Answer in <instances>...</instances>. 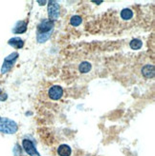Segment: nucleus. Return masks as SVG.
Listing matches in <instances>:
<instances>
[{
    "instance_id": "nucleus-1",
    "label": "nucleus",
    "mask_w": 155,
    "mask_h": 156,
    "mask_svg": "<svg viewBox=\"0 0 155 156\" xmlns=\"http://www.w3.org/2000/svg\"><path fill=\"white\" fill-rule=\"evenodd\" d=\"M18 127L14 121L8 118H0V131L6 134H13L17 131Z\"/></svg>"
},
{
    "instance_id": "nucleus-2",
    "label": "nucleus",
    "mask_w": 155,
    "mask_h": 156,
    "mask_svg": "<svg viewBox=\"0 0 155 156\" xmlns=\"http://www.w3.org/2000/svg\"><path fill=\"white\" fill-rule=\"evenodd\" d=\"M18 57V53L17 52H13L11 53L10 55H8L5 60H4V63L1 67V73L4 74L6 73H8L12 69V67L13 66V64L15 63Z\"/></svg>"
},
{
    "instance_id": "nucleus-3",
    "label": "nucleus",
    "mask_w": 155,
    "mask_h": 156,
    "mask_svg": "<svg viewBox=\"0 0 155 156\" xmlns=\"http://www.w3.org/2000/svg\"><path fill=\"white\" fill-rule=\"evenodd\" d=\"M47 11H48V16L49 20L51 21H56L58 20L59 16V6L57 1H49L47 6Z\"/></svg>"
},
{
    "instance_id": "nucleus-4",
    "label": "nucleus",
    "mask_w": 155,
    "mask_h": 156,
    "mask_svg": "<svg viewBox=\"0 0 155 156\" xmlns=\"http://www.w3.org/2000/svg\"><path fill=\"white\" fill-rule=\"evenodd\" d=\"M54 28V23L51 20L44 19L37 26V33L40 34H48L51 33Z\"/></svg>"
},
{
    "instance_id": "nucleus-5",
    "label": "nucleus",
    "mask_w": 155,
    "mask_h": 156,
    "mask_svg": "<svg viewBox=\"0 0 155 156\" xmlns=\"http://www.w3.org/2000/svg\"><path fill=\"white\" fill-rule=\"evenodd\" d=\"M22 147L24 151H26V153H28L30 156H40V154L37 152V151L36 150V147H34L33 143L28 139H24L22 141Z\"/></svg>"
},
{
    "instance_id": "nucleus-6",
    "label": "nucleus",
    "mask_w": 155,
    "mask_h": 156,
    "mask_svg": "<svg viewBox=\"0 0 155 156\" xmlns=\"http://www.w3.org/2000/svg\"><path fill=\"white\" fill-rule=\"evenodd\" d=\"M63 95V90L59 86H52L49 90V97L52 100H59Z\"/></svg>"
},
{
    "instance_id": "nucleus-7",
    "label": "nucleus",
    "mask_w": 155,
    "mask_h": 156,
    "mask_svg": "<svg viewBox=\"0 0 155 156\" xmlns=\"http://www.w3.org/2000/svg\"><path fill=\"white\" fill-rule=\"evenodd\" d=\"M26 30H27V23L24 21H19L17 23V25L14 26L13 32V34H20L25 33Z\"/></svg>"
},
{
    "instance_id": "nucleus-8",
    "label": "nucleus",
    "mask_w": 155,
    "mask_h": 156,
    "mask_svg": "<svg viewBox=\"0 0 155 156\" xmlns=\"http://www.w3.org/2000/svg\"><path fill=\"white\" fill-rule=\"evenodd\" d=\"M154 73V67L152 65H146L142 69V74L146 78H153Z\"/></svg>"
},
{
    "instance_id": "nucleus-9",
    "label": "nucleus",
    "mask_w": 155,
    "mask_h": 156,
    "mask_svg": "<svg viewBox=\"0 0 155 156\" xmlns=\"http://www.w3.org/2000/svg\"><path fill=\"white\" fill-rule=\"evenodd\" d=\"M72 153L71 147L68 145H60L58 149V154L59 156H70Z\"/></svg>"
},
{
    "instance_id": "nucleus-10",
    "label": "nucleus",
    "mask_w": 155,
    "mask_h": 156,
    "mask_svg": "<svg viewBox=\"0 0 155 156\" xmlns=\"http://www.w3.org/2000/svg\"><path fill=\"white\" fill-rule=\"evenodd\" d=\"M120 15H121V18L123 20H126V21H128V20H131L133 18V15H134V12L132 10L130 9H123L120 12Z\"/></svg>"
},
{
    "instance_id": "nucleus-11",
    "label": "nucleus",
    "mask_w": 155,
    "mask_h": 156,
    "mask_svg": "<svg viewBox=\"0 0 155 156\" xmlns=\"http://www.w3.org/2000/svg\"><path fill=\"white\" fill-rule=\"evenodd\" d=\"M8 44L10 46L13 47L15 49H21L23 46H24V42H23L22 39H20L19 37H13L11 38L9 41H8Z\"/></svg>"
},
{
    "instance_id": "nucleus-12",
    "label": "nucleus",
    "mask_w": 155,
    "mask_h": 156,
    "mask_svg": "<svg viewBox=\"0 0 155 156\" xmlns=\"http://www.w3.org/2000/svg\"><path fill=\"white\" fill-rule=\"evenodd\" d=\"M91 69H92V66H91V64L89 63V62H87V61L82 62V63L79 66V71L81 73H89L91 71Z\"/></svg>"
},
{
    "instance_id": "nucleus-13",
    "label": "nucleus",
    "mask_w": 155,
    "mask_h": 156,
    "mask_svg": "<svg viewBox=\"0 0 155 156\" xmlns=\"http://www.w3.org/2000/svg\"><path fill=\"white\" fill-rule=\"evenodd\" d=\"M129 46H130V48L132 50H139V49L142 48L143 42L140 40V39H133V40L130 41Z\"/></svg>"
},
{
    "instance_id": "nucleus-14",
    "label": "nucleus",
    "mask_w": 155,
    "mask_h": 156,
    "mask_svg": "<svg viewBox=\"0 0 155 156\" xmlns=\"http://www.w3.org/2000/svg\"><path fill=\"white\" fill-rule=\"evenodd\" d=\"M51 36V33H48V34H40L37 33V36H36V39H37V42L38 43H44L48 40Z\"/></svg>"
},
{
    "instance_id": "nucleus-15",
    "label": "nucleus",
    "mask_w": 155,
    "mask_h": 156,
    "mask_svg": "<svg viewBox=\"0 0 155 156\" xmlns=\"http://www.w3.org/2000/svg\"><path fill=\"white\" fill-rule=\"evenodd\" d=\"M81 22H82V19L81 16H79V15H74V16H72L70 19V24L74 27L80 26L81 24Z\"/></svg>"
},
{
    "instance_id": "nucleus-16",
    "label": "nucleus",
    "mask_w": 155,
    "mask_h": 156,
    "mask_svg": "<svg viewBox=\"0 0 155 156\" xmlns=\"http://www.w3.org/2000/svg\"><path fill=\"white\" fill-rule=\"evenodd\" d=\"M6 99H7L6 93H1V94H0V101H5Z\"/></svg>"
},
{
    "instance_id": "nucleus-17",
    "label": "nucleus",
    "mask_w": 155,
    "mask_h": 156,
    "mask_svg": "<svg viewBox=\"0 0 155 156\" xmlns=\"http://www.w3.org/2000/svg\"><path fill=\"white\" fill-rule=\"evenodd\" d=\"M46 3V1H38V4H40V5H44Z\"/></svg>"
},
{
    "instance_id": "nucleus-18",
    "label": "nucleus",
    "mask_w": 155,
    "mask_h": 156,
    "mask_svg": "<svg viewBox=\"0 0 155 156\" xmlns=\"http://www.w3.org/2000/svg\"><path fill=\"white\" fill-rule=\"evenodd\" d=\"M94 3L99 5V4H102V3H103V1H94Z\"/></svg>"
},
{
    "instance_id": "nucleus-19",
    "label": "nucleus",
    "mask_w": 155,
    "mask_h": 156,
    "mask_svg": "<svg viewBox=\"0 0 155 156\" xmlns=\"http://www.w3.org/2000/svg\"><path fill=\"white\" fill-rule=\"evenodd\" d=\"M1 93H2V91H1V90H0V94H1Z\"/></svg>"
}]
</instances>
